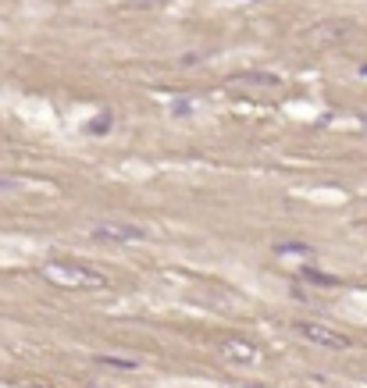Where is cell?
Instances as JSON below:
<instances>
[{
    "instance_id": "12",
    "label": "cell",
    "mask_w": 367,
    "mask_h": 388,
    "mask_svg": "<svg viewBox=\"0 0 367 388\" xmlns=\"http://www.w3.org/2000/svg\"><path fill=\"white\" fill-rule=\"evenodd\" d=\"M139 4H147V0H139Z\"/></svg>"
},
{
    "instance_id": "2",
    "label": "cell",
    "mask_w": 367,
    "mask_h": 388,
    "mask_svg": "<svg viewBox=\"0 0 367 388\" xmlns=\"http://www.w3.org/2000/svg\"><path fill=\"white\" fill-rule=\"evenodd\" d=\"M293 328L300 338H307L314 345H324V349H353V338L332 328V324H321V321H293Z\"/></svg>"
},
{
    "instance_id": "8",
    "label": "cell",
    "mask_w": 367,
    "mask_h": 388,
    "mask_svg": "<svg viewBox=\"0 0 367 388\" xmlns=\"http://www.w3.org/2000/svg\"><path fill=\"white\" fill-rule=\"evenodd\" d=\"M111 125H114V114H111V111H107V114H96V118L90 121V136H107Z\"/></svg>"
},
{
    "instance_id": "7",
    "label": "cell",
    "mask_w": 367,
    "mask_h": 388,
    "mask_svg": "<svg viewBox=\"0 0 367 388\" xmlns=\"http://www.w3.org/2000/svg\"><path fill=\"white\" fill-rule=\"evenodd\" d=\"M300 278H303V281H311V285H339V278H335V274H321L317 268H303V271H300Z\"/></svg>"
},
{
    "instance_id": "3",
    "label": "cell",
    "mask_w": 367,
    "mask_h": 388,
    "mask_svg": "<svg viewBox=\"0 0 367 388\" xmlns=\"http://www.w3.org/2000/svg\"><path fill=\"white\" fill-rule=\"evenodd\" d=\"M93 239H100V242H139V239H147V228L125 224V221H100V224H93Z\"/></svg>"
},
{
    "instance_id": "5",
    "label": "cell",
    "mask_w": 367,
    "mask_h": 388,
    "mask_svg": "<svg viewBox=\"0 0 367 388\" xmlns=\"http://www.w3.org/2000/svg\"><path fill=\"white\" fill-rule=\"evenodd\" d=\"M229 89H278L282 78L271 75V72H239L232 78H225Z\"/></svg>"
},
{
    "instance_id": "10",
    "label": "cell",
    "mask_w": 367,
    "mask_h": 388,
    "mask_svg": "<svg viewBox=\"0 0 367 388\" xmlns=\"http://www.w3.org/2000/svg\"><path fill=\"white\" fill-rule=\"evenodd\" d=\"M14 189H18L14 178H0V193H14Z\"/></svg>"
},
{
    "instance_id": "11",
    "label": "cell",
    "mask_w": 367,
    "mask_h": 388,
    "mask_svg": "<svg viewBox=\"0 0 367 388\" xmlns=\"http://www.w3.org/2000/svg\"><path fill=\"white\" fill-rule=\"evenodd\" d=\"M100 363H111V367H136V360H107V356L100 360Z\"/></svg>"
},
{
    "instance_id": "4",
    "label": "cell",
    "mask_w": 367,
    "mask_h": 388,
    "mask_svg": "<svg viewBox=\"0 0 367 388\" xmlns=\"http://www.w3.org/2000/svg\"><path fill=\"white\" fill-rule=\"evenodd\" d=\"M221 360L232 363V367H257L260 363V349L250 345V342L229 338V342H221Z\"/></svg>"
},
{
    "instance_id": "1",
    "label": "cell",
    "mask_w": 367,
    "mask_h": 388,
    "mask_svg": "<svg viewBox=\"0 0 367 388\" xmlns=\"http://www.w3.org/2000/svg\"><path fill=\"white\" fill-rule=\"evenodd\" d=\"M43 278L54 285H65V289H107V274L83 260H47Z\"/></svg>"
},
{
    "instance_id": "9",
    "label": "cell",
    "mask_w": 367,
    "mask_h": 388,
    "mask_svg": "<svg viewBox=\"0 0 367 388\" xmlns=\"http://www.w3.org/2000/svg\"><path fill=\"white\" fill-rule=\"evenodd\" d=\"M171 114H193V104H189V100H175V104H171Z\"/></svg>"
},
{
    "instance_id": "6",
    "label": "cell",
    "mask_w": 367,
    "mask_h": 388,
    "mask_svg": "<svg viewBox=\"0 0 367 388\" xmlns=\"http://www.w3.org/2000/svg\"><path fill=\"white\" fill-rule=\"evenodd\" d=\"M275 253L278 257H314V250L307 246V242H278Z\"/></svg>"
}]
</instances>
